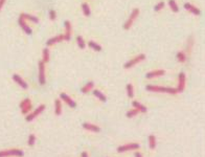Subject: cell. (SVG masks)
<instances>
[{
    "instance_id": "9a60e30c",
    "label": "cell",
    "mask_w": 205,
    "mask_h": 157,
    "mask_svg": "<svg viewBox=\"0 0 205 157\" xmlns=\"http://www.w3.org/2000/svg\"><path fill=\"white\" fill-rule=\"evenodd\" d=\"M83 128H84L85 130H87V131L95 132V133H99V132L101 131L99 127H97L96 125L90 124V122H84V124H83Z\"/></svg>"
},
{
    "instance_id": "6da1fadb",
    "label": "cell",
    "mask_w": 205,
    "mask_h": 157,
    "mask_svg": "<svg viewBox=\"0 0 205 157\" xmlns=\"http://www.w3.org/2000/svg\"><path fill=\"white\" fill-rule=\"evenodd\" d=\"M146 89L151 92H160V93H168V94H176L177 90L173 87H165V86H154L148 85L146 86Z\"/></svg>"
},
{
    "instance_id": "ffe728a7",
    "label": "cell",
    "mask_w": 205,
    "mask_h": 157,
    "mask_svg": "<svg viewBox=\"0 0 205 157\" xmlns=\"http://www.w3.org/2000/svg\"><path fill=\"white\" fill-rule=\"evenodd\" d=\"M55 113L58 116L62 114V102H61V100H55Z\"/></svg>"
},
{
    "instance_id": "f1b7e54d",
    "label": "cell",
    "mask_w": 205,
    "mask_h": 157,
    "mask_svg": "<svg viewBox=\"0 0 205 157\" xmlns=\"http://www.w3.org/2000/svg\"><path fill=\"white\" fill-rule=\"evenodd\" d=\"M138 113H140V112H139L137 109H135V108H134V109H132V110H129V111L127 112L126 115H127V117H128V119H132V117L136 116Z\"/></svg>"
},
{
    "instance_id": "8fae6325",
    "label": "cell",
    "mask_w": 205,
    "mask_h": 157,
    "mask_svg": "<svg viewBox=\"0 0 205 157\" xmlns=\"http://www.w3.org/2000/svg\"><path fill=\"white\" fill-rule=\"evenodd\" d=\"M18 23H19L20 27H21L22 29H23V31L26 34V35H31V34H33V31H31V28L28 26V24L26 23V20H25V19H23V18H22V17H19Z\"/></svg>"
},
{
    "instance_id": "1f68e13d",
    "label": "cell",
    "mask_w": 205,
    "mask_h": 157,
    "mask_svg": "<svg viewBox=\"0 0 205 157\" xmlns=\"http://www.w3.org/2000/svg\"><path fill=\"white\" fill-rule=\"evenodd\" d=\"M35 143H36V135L35 134H31L28 137V141H27V144L29 147H33L35 146Z\"/></svg>"
},
{
    "instance_id": "44dd1931",
    "label": "cell",
    "mask_w": 205,
    "mask_h": 157,
    "mask_svg": "<svg viewBox=\"0 0 205 157\" xmlns=\"http://www.w3.org/2000/svg\"><path fill=\"white\" fill-rule=\"evenodd\" d=\"M93 95L95 97H97V99H99L103 103H106L107 102V97L102 91H99V90H93Z\"/></svg>"
},
{
    "instance_id": "e0dca14e",
    "label": "cell",
    "mask_w": 205,
    "mask_h": 157,
    "mask_svg": "<svg viewBox=\"0 0 205 157\" xmlns=\"http://www.w3.org/2000/svg\"><path fill=\"white\" fill-rule=\"evenodd\" d=\"M64 40V35H58L56 37H52V38H50L49 40H47V42H46V45L47 46H51V45H55L56 43H59L61 42V41Z\"/></svg>"
},
{
    "instance_id": "5bb4252c",
    "label": "cell",
    "mask_w": 205,
    "mask_h": 157,
    "mask_svg": "<svg viewBox=\"0 0 205 157\" xmlns=\"http://www.w3.org/2000/svg\"><path fill=\"white\" fill-rule=\"evenodd\" d=\"M13 80H14L15 82H16L19 86H20L21 88H23V89H27V88H28L27 83H26L25 81H24L23 78H22L19 75H13Z\"/></svg>"
},
{
    "instance_id": "5b68a950",
    "label": "cell",
    "mask_w": 205,
    "mask_h": 157,
    "mask_svg": "<svg viewBox=\"0 0 205 157\" xmlns=\"http://www.w3.org/2000/svg\"><path fill=\"white\" fill-rule=\"evenodd\" d=\"M45 110V105H40L38 108H36L35 110H34L33 112H29V113L26 115V121L27 122H31V121H34L35 119H37V117L39 116L42 112Z\"/></svg>"
},
{
    "instance_id": "8992f818",
    "label": "cell",
    "mask_w": 205,
    "mask_h": 157,
    "mask_svg": "<svg viewBox=\"0 0 205 157\" xmlns=\"http://www.w3.org/2000/svg\"><path fill=\"white\" fill-rule=\"evenodd\" d=\"M139 148H140L139 144L131 143V144H123V146H119L118 148H117V152H118V153H124V152H127V151L138 150Z\"/></svg>"
},
{
    "instance_id": "e575fe53",
    "label": "cell",
    "mask_w": 205,
    "mask_h": 157,
    "mask_svg": "<svg viewBox=\"0 0 205 157\" xmlns=\"http://www.w3.org/2000/svg\"><path fill=\"white\" fill-rule=\"evenodd\" d=\"M4 3H5V0H0V11H1V9L3 7Z\"/></svg>"
},
{
    "instance_id": "d6a6232c",
    "label": "cell",
    "mask_w": 205,
    "mask_h": 157,
    "mask_svg": "<svg viewBox=\"0 0 205 157\" xmlns=\"http://www.w3.org/2000/svg\"><path fill=\"white\" fill-rule=\"evenodd\" d=\"M164 5H165V3L163 1H160L159 3H157L156 4L155 6H154V11L155 12H159V11H161V9L164 7Z\"/></svg>"
},
{
    "instance_id": "2e32d148",
    "label": "cell",
    "mask_w": 205,
    "mask_h": 157,
    "mask_svg": "<svg viewBox=\"0 0 205 157\" xmlns=\"http://www.w3.org/2000/svg\"><path fill=\"white\" fill-rule=\"evenodd\" d=\"M184 9H187V11L189 12V13L196 15V16H199V15H201V11H200L198 7H196L195 5H192V4L190 3H185L184 4Z\"/></svg>"
},
{
    "instance_id": "7a4b0ae2",
    "label": "cell",
    "mask_w": 205,
    "mask_h": 157,
    "mask_svg": "<svg viewBox=\"0 0 205 157\" xmlns=\"http://www.w3.org/2000/svg\"><path fill=\"white\" fill-rule=\"evenodd\" d=\"M23 151L20 149H9V150L0 151V157H22Z\"/></svg>"
},
{
    "instance_id": "3957f363",
    "label": "cell",
    "mask_w": 205,
    "mask_h": 157,
    "mask_svg": "<svg viewBox=\"0 0 205 157\" xmlns=\"http://www.w3.org/2000/svg\"><path fill=\"white\" fill-rule=\"evenodd\" d=\"M143 60H146V55H145V53H140V55L136 56L135 58L131 59V60H129L128 62L124 63V67L126 68V69H130V68H132L133 66L137 65L138 63L142 62Z\"/></svg>"
},
{
    "instance_id": "cb8c5ba5",
    "label": "cell",
    "mask_w": 205,
    "mask_h": 157,
    "mask_svg": "<svg viewBox=\"0 0 205 157\" xmlns=\"http://www.w3.org/2000/svg\"><path fill=\"white\" fill-rule=\"evenodd\" d=\"M176 58H177L178 62H180V63H184L185 61H186V55H185L184 51H178Z\"/></svg>"
},
{
    "instance_id": "7402d4cb",
    "label": "cell",
    "mask_w": 205,
    "mask_h": 157,
    "mask_svg": "<svg viewBox=\"0 0 205 157\" xmlns=\"http://www.w3.org/2000/svg\"><path fill=\"white\" fill-rule=\"evenodd\" d=\"M93 87H94V83L93 82H88L86 85L83 86L82 89H81V91H82V93H88Z\"/></svg>"
},
{
    "instance_id": "4dcf8cb0",
    "label": "cell",
    "mask_w": 205,
    "mask_h": 157,
    "mask_svg": "<svg viewBox=\"0 0 205 157\" xmlns=\"http://www.w3.org/2000/svg\"><path fill=\"white\" fill-rule=\"evenodd\" d=\"M127 94H128L129 97H134V90H133V85L132 84L127 85Z\"/></svg>"
},
{
    "instance_id": "4316f807",
    "label": "cell",
    "mask_w": 205,
    "mask_h": 157,
    "mask_svg": "<svg viewBox=\"0 0 205 157\" xmlns=\"http://www.w3.org/2000/svg\"><path fill=\"white\" fill-rule=\"evenodd\" d=\"M168 5H170L171 9H172L174 13H178V12H179V7H178L175 0H168Z\"/></svg>"
},
{
    "instance_id": "83f0119b",
    "label": "cell",
    "mask_w": 205,
    "mask_h": 157,
    "mask_svg": "<svg viewBox=\"0 0 205 157\" xmlns=\"http://www.w3.org/2000/svg\"><path fill=\"white\" fill-rule=\"evenodd\" d=\"M42 61L44 63H48L49 62V50H48L47 47H45L43 49V58H42Z\"/></svg>"
},
{
    "instance_id": "484cf974",
    "label": "cell",
    "mask_w": 205,
    "mask_h": 157,
    "mask_svg": "<svg viewBox=\"0 0 205 157\" xmlns=\"http://www.w3.org/2000/svg\"><path fill=\"white\" fill-rule=\"evenodd\" d=\"M82 12H83V14H84L86 17H89L90 14H91V9H90V6L88 5L87 3H83L82 4Z\"/></svg>"
},
{
    "instance_id": "ba28073f",
    "label": "cell",
    "mask_w": 205,
    "mask_h": 157,
    "mask_svg": "<svg viewBox=\"0 0 205 157\" xmlns=\"http://www.w3.org/2000/svg\"><path fill=\"white\" fill-rule=\"evenodd\" d=\"M31 107H33V104H31V100L29 99H24L20 103V108H21L22 114H28L31 110Z\"/></svg>"
},
{
    "instance_id": "d4e9b609",
    "label": "cell",
    "mask_w": 205,
    "mask_h": 157,
    "mask_svg": "<svg viewBox=\"0 0 205 157\" xmlns=\"http://www.w3.org/2000/svg\"><path fill=\"white\" fill-rule=\"evenodd\" d=\"M156 144H157V141H156V137L155 135H150L149 136V147H150V149H154L156 148Z\"/></svg>"
},
{
    "instance_id": "277c9868",
    "label": "cell",
    "mask_w": 205,
    "mask_h": 157,
    "mask_svg": "<svg viewBox=\"0 0 205 157\" xmlns=\"http://www.w3.org/2000/svg\"><path fill=\"white\" fill-rule=\"evenodd\" d=\"M139 12H140V11H139V9H134L133 11H132V13L130 14V16H129L128 20L124 22V29H130L132 27L134 21H135L136 18L138 17Z\"/></svg>"
},
{
    "instance_id": "4fadbf2b",
    "label": "cell",
    "mask_w": 205,
    "mask_h": 157,
    "mask_svg": "<svg viewBox=\"0 0 205 157\" xmlns=\"http://www.w3.org/2000/svg\"><path fill=\"white\" fill-rule=\"evenodd\" d=\"M165 75V70L156 69V70H153V71L146 73V78H157V77H162V75Z\"/></svg>"
},
{
    "instance_id": "603a6c76",
    "label": "cell",
    "mask_w": 205,
    "mask_h": 157,
    "mask_svg": "<svg viewBox=\"0 0 205 157\" xmlns=\"http://www.w3.org/2000/svg\"><path fill=\"white\" fill-rule=\"evenodd\" d=\"M88 46H89L90 48H92L94 51H101L102 50V46L99 45V43L94 42V41H89V42H88Z\"/></svg>"
},
{
    "instance_id": "836d02e7",
    "label": "cell",
    "mask_w": 205,
    "mask_h": 157,
    "mask_svg": "<svg viewBox=\"0 0 205 157\" xmlns=\"http://www.w3.org/2000/svg\"><path fill=\"white\" fill-rule=\"evenodd\" d=\"M48 16H49V19L50 20H56V18H57V14H56V12L53 11V9H50L49 12H48Z\"/></svg>"
},
{
    "instance_id": "8d00e7d4",
    "label": "cell",
    "mask_w": 205,
    "mask_h": 157,
    "mask_svg": "<svg viewBox=\"0 0 205 157\" xmlns=\"http://www.w3.org/2000/svg\"><path fill=\"white\" fill-rule=\"evenodd\" d=\"M135 157H142V155H141V154L139 153V152H136V153H135Z\"/></svg>"
},
{
    "instance_id": "ac0fdd59",
    "label": "cell",
    "mask_w": 205,
    "mask_h": 157,
    "mask_svg": "<svg viewBox=\"0 0 205 157\" xmlns=\"http://www.w3.org/2000/svg\"><path fill=\"white\" fill-rule=\"evenodd\" d=\"M132 105L134 106V108L135 109H137L140 113H146V111H148V109H146V106H143L142 104H140L139 102H137V100H133L132 102Z\"/></svg>"
},
{
    "instance_id": "9c48e42d",
    "label": "cell",
    "mask_w": 205,
    "mask_h": 157,
    "mask_svg": "<svg viewBox=\"0 0 205 157\" xmlns=\"http://www.w3.org/2000/svg\"><path fill=\"white\" fill-rule=\"evenodd\" d=\"M185 84H186V77H185L184 72H180L178 75V86L176 88L177 92H182L185 88Z\"/></svg>"
},
{
    "instance_id": "d590c367",
    "label": "cell",
    "mask_w": 205,
    "mask_h": 157,
    "mask_svg": "<svg viewBox=\"0 0 205 157\" xmlns=\"http://www.w3.org/2000/svg\"><path fill=\"white\" fill-rule=\"evenodd\" d=\"M81 157H89V155H88V153L86 151L82 152V155H81Z\"/></svg>"
},
{
    "instance_id": "7c38bea8",
    "label": "cell",
    "mask_w": 205,
    "mask_h": 157,
    "mask_svg": "<svg viewBox=\"0 0 205 157\" xmlns=\"http://www.w3.org/2000/svg\"><path fill=\"white\" fill-rule=\"evenodd\" d=\"M65 26V34H64V40L69 41L71 39V35H72V27H71V23L69 21H65L64 23Z\"/></svg>"
},
{
    "instance_id": "d6986e66",
    "label": "cell",
    "mask_w": 205,
    "mask_h": 157,
    "mask_svg": "<svg viewBox=\"0 0 205 157\" xmlns=\"http://www.w3.org/2000/svg\"><path fill=\"white\" fill-rule=\"evenodd\" d=\"M20 17H22V18H23V19H25V20H29V21L34 22V23H38V22H39L38 17L34 16V15H29V14L22 13V14L20 15Z\"/></svg>"
},
{
    "instance_id": "f546056e",
    "label": "cell",
    "mask_w": 205,
    "mask_h": 157,
    "mask_svg": "<svg viewBox=\"0 0 205 157\" xmlns=\"http://www.w3.org/2000/svg\"><path fill=\"white\" fill-rule=\"evenodd\" d=\"M77 45H79V47L82 48V49H84V48L86 47V43H85L84 39H83L81 36L77 37Z\"/></svg>"
},
{
    "instance_id": "52a82bcc",
    "label": "cell",
    "mask_w": 205,
    "mask_h": 157,
    "mask_svg": "<svg viewBox=\"0 0 205 157\" xmlns=\"http://www.w3.org/2000/svg\"><path fill=\"white\" fill-rule=\"evenodd\" d=\"M39 83L40 85L46 84V77H45V63L43 61L39 62Z\"/></svg>"
},
{
    "instance_id": "30bf717a",
    "label": "cell",
    "mask_w": 205,
    "mask_h": 157,
    "mask_svg": "<svg viewBox=\"0 0 205 157\" xmlns=\"http://www.w3.org/2000/svg\"><path fill=\"white\" fill-rule=\"evenodd\" d=\"M60 99H61V100H63V102L65 103V104H67L68 106L69 107H71V108H75L77 107V103L73 100L71 97H69L68 94H66L65 92H62L60 94Z\"/></svg>"
}]
</instances>
